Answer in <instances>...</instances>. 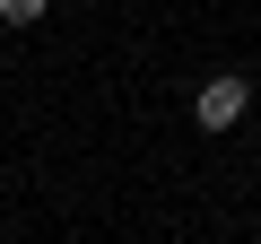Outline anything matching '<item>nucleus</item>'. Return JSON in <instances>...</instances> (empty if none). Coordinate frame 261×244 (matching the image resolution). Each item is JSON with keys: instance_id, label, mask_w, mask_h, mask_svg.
<instances>
[{"instance_id": "nucleus-1", "label": "nucleus", "mask_w": 261, "mask_h": 244, "mask_svg": "<svg viewBox=\"0 0 261 244\" xmlns=\"http://www.w3.org/2000/svg\"><path fill=\"white\" fill-rule=\"evenodd\" d=\"M244 96H252V79L218 70V79H200V96H192V122H200V131H235V122H244Z\"/></svg>"}, {"instance_id": "nucleus-2", "label": "nucleus", "mask_w": 261, "mask_h": 244, "mask_svg": "<svg viewBox=\"0 0 261 244\" xmlns=\"http://www.w3.org/2000/svg\"><path fill=\"white\" fill-rule=\"evenodd\" d=\"M44 9H53V0H0V27H35Z\"/></svg>"}, {"instance_id": "nucleus-3", "label": "nucleus", "mask_w": 261, "mask_h": 244, "mask_svg": "<svg viewBox=\"0 0 261 244\" xmlns=\"http://www.w3.org/2000/svg\"><path fill=\"white\" fill-rule=\"evenodd\" d=\"M252 244H261V235H252Z\"/></svg>"}]
</instances>
